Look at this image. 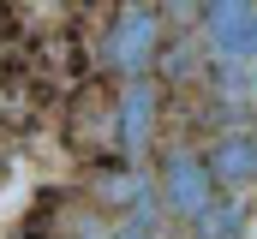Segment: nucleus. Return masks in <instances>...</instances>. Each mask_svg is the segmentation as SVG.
I'll return each instance as SVG.
<instances>
[{"label":"nucleus","instance_id":"5","mask_svg":"<svg viewBox=\"0 0 257 239\" xmlns=\"http://www.w3.org/2000/svg\"><path fill=\"white\" fill-rule=\"evenodd\" d=\"M203 162H209V174H215L221 191H233V197L251 191L257 185V132H245V126H239V132H221V138L203 150Z\"/></svg>","mask_w":257,"mask_h":239},{"label":"nucleus","instance_id":"4","mask_svg":"<svg viewBox=\"0 0 257 239\" xmlns=\"http://www.w3.org/2000/svg\"><path fill=\"white\" fill-rule=\"evenodd\" d=\"M150 132H156V84L150 78H126L120 102H114V144L120 156H144L150 150Z\"/></svg>","mask_w":257,"mask_h":239},{"label":"nucleus","instance_id":"7","mask_svg":"<svg viewBox=\"0 0 257 239\" xmlns=\"http://www.w3.org/2000/svg\"><path fill=\"white\" fill-rule=\"evenodd\" d=\"M18 30H24V18H18V6H12V0H0V42H12Z\"/></svg>","mask_w":257,"mask_h":239},{"label":"nucleus","instance_id":"9","mask_svg":"<svg viewBox=\"0 0 257 239\" xmlns=\"http://www.w3.org/2000/svg\"><path fill=\"white\" fill-rule=\"evenodd\" d=\"M251 90H257V72H251Z\"/></svg>","mask_w":257,"mask_h":239},{"label":"nucleus","instance_id":"6","mask_svg":"<svg viewBox=\"0 0 257 239\" xmlns=\"http://www.w3.org/2000/svg\"><path fill=\"white\" fill-rule=\"evenodd\" d=\"M192 233L197 239H239V233H245V203H239L233 191H221V197L192 221Z\"/></svg>","mask_w":257,"mask_h":239},{"label":"nucleus","instance_id":"2","mask_svg":"<svg viewBox=\"0 0 257 239\" xmlns=\"http://www.w3.org/2000/svg\"><path fill=\"white\" fill-rule=\"evenodd\" d=\"M156 191H162V203H168V215L174 221H186L192 227L197 215L221 197V185H215V174H209V162L197 156V150H168L162 156V174H156Z\"/></svg>","mask_w":257,"mask_h":239},{"label":"nucleus","instance_id":"1","mask_svg":"<svg viewBox=\"0 0 257 239\" xmlns=\"http://www.w3.org/2000/svg\"><path fill=\"white\" fill-rule=\"evenodd\" d=\"M162 42H168V12L156 0H126L102 30V66L114 78H150Z\"/></svg>","mask_w":257,"mask_h":239},{"label":"nucleus","instance_id":"3","mask_svg":"<svg viewBox=\"0 0 257 239\" xmlns=\"http://www.w3.org/2000/svg\"><path fill=\"white\" fill-rule=\"evenodd\" d=\"M203 48L221 60H257V0H203Z\"/></svg>","mask_w":257,"mask_h":239},{"label":"nucleus","instance_id":"8","mask_svg":"<svg viewBox=\"0 0 257 239\" xmlns=\"http://www.w3.org/2000/svg\"><path fill=\"white\" fill-rule=\"evenodd\" d=\"M114 239H156V233H150V221H126V227H120Z\"/></svg>","mask_w":257,"mask_h":239},{"label":"nucleus","instance_id":"10","mask_svg":"<svg viewBox=\"0 0 257 239\" xmlns=\"http://www.w3.org/2000/svg\"><path fill=\"white\" fill-rule=\"evenodd\" d=\"M24 239H36V233H24Z\"/></svg>","mask_w":257,"mask_h":239}]
</instances>
